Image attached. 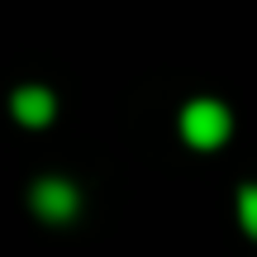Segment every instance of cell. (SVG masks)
I'll list each match as a JSON object with an SVG mask.
<instances>
[{
  "mask_svg": "<svg viewBox=\"0 0 257 257\" xmlns=\"http://www.w3.org/2000/svg\"><path fill=\"white\" fill-rule=\"evenodd\" d=\"M181 138L191 148H219L229 138V110L219 100H191L181 110Z\"/></svg>",
  "mask_w": 257,
  "mask_h": 257,
  "instance_id": "cell-1",
  "label": "cell"
},
{
  "mask_svg": "<svg viewBox=\"0 0 257 257\" xmlns=\"http://www.w3.org/2000/svg\"><path fill=\"white\" fill-rule=\"evenodd\" d=\"M76 186H67V181H38L34 186V210L43 214V219H53V224H62V219H72L76 214Z\"/></svg>",
  "mask_w": 257,
  "mask_h": 257,
  "instance_id": "cell-2",
  "label": "cell"
},
{
  "mask_svg": "<svg viewBox=\"0 0 257 257\" xmlns=\"http://www.w3.org/2000/svg\"><path fill=\"white\" fill-rule=\"evenodd\" d=\"M10 110H15V119L19 124H29V128H43L48 119H53V95L43 91V86H24V91H15V100H10Z\"/></svg>",
  "mask_w": 257,
  "mask_h": 257,
  "instance_id": "cell-3",
  "label": "cell"
},
{
  "mask_svg": "<svg viewBox=\"0 0 257 257\" xmlns=\"http://www.w3.org/2000/svg\"><path fill=\"white\" fill-rule=\"evenodd\" d=\"M238 224L257 238V186H243L238 191Z\"/></svg>",
  "mask_w": 257,
  "mask_h": 257,
  "instance_id": "cell-4",
  "label": "cell"
}]
</instances>
